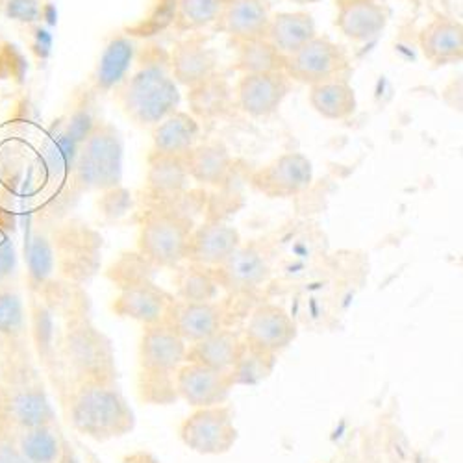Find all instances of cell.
<instances>
[{
    "label": "cell",
    "instance_id": "cell-25",
    "mask_svg": "<svg viewBox=\"0 0 463 463\" xmlns=\"http://www.w3.org/2000/svg\"><path fill=\"white\" fill-rule=\"evenodd\" d=\"M189 182L182 156L152 152L146 169V191L152 199L169 201L178 197Z\"/></svg>",
    "mask_w": 463,
    "mask_h": 463
},
{
    "label": "cell",
    "instance_id": "cell-9",
    "mask_svg": "<svg viewBox=\"0 0 463 463\" xmlns=\"http://www.w3.org/2000/svg\"><path fill=\"white\" fill-rule=\"evenodd\" d=\"M297 334V323L282 306L260 304L252 310L241 337L250 349L279 356L293 345Z\"/></svg>",
    "mask_w": 463,
    "mask_h": 463
},
{
    "label": "cell",
    "instance_id": "cell-31",
    "mask_svg": "<svg viewBox=\"0 0 463 463\" xmlns=\"http://www.w3.org/2000/svg\"><path fill=\"white\" fill-rule=\"evenodd\" d=\"M275 365H277V356L250 349V346L245 345L238 362L234 364V367H232L228 376L234 388L256 385L271 376V373L275 371Z\"/></svg>",
    "mask_w": 463,
    "mask_h": 463
},
{
    "label": "cell",
    "instance_id": "cell-2",
    "mask_svg": "<svg viewBox=\"0 0 463 463\" xmlns=\"http://www.w3.org/2000/svg\"><path fill=\"white\" fill-rule=\"evenodd\" d=\"M118 97L128 118L143 127L160 125L180 104L178 86L164 61L139 67L118 88Z\"/></svg>",
    "mask_w": 463,
    "mask_h": 463
},
{
    "label": "cell",
    "instance_id": "cell-5",
    "mask_svg": "<svg viewBox=\"0 0 463 463\" xmlns=\"http://www.w3.org/2000/svg\"><path fill=\"white\" fill-rule=\"evenodd\" d=\"M284 72L289 80L312 88L349 79L351 61L343 47L330 42L328 37L316 35L297 52L286 56Z\"/></svg>",
    "mask_w": 463,
    "mask_h": 463
},
{
    "label": "cell",
    "instance_id": "cell-33",
    "mask_svg": "<svg viewBox=\"0 0 463 463\" xmlns=\"http://www.w3.org/2000/svg\"><path fill=\"white\" fill-rule=\"evenodd\" d=\"M222 0H176L175 26L178 32H197L215 24Z\"/></svg>",
    "mask_w": 463,
    "mask_h": 463
},
{
    "label": "cell",
    "instance_id": "cell-17",
    "mask_svg": "<svg viewBox=\"0 0 463 463\" xmlns=\"http://www.w3.org/2000/svg\"><path fill=\"white\" fill-rule=\"evenodd\" d=\"M169 69L176 84L191 90L217 72V54L203 35H191L173 49Z\"/></svg>",
    "mask_w": 463,
    "mask_h": 463
},
{
    "label": "cell",
    "instance_id": "cell-32",
    "mask_svg": "<svg viewBox=\"0 0 463 463\" xmlns=\"http://www.w3.org/2000/svg\"><path fill=\"white\" fill-rule=\"evenodd\" d=\"M178 297L184 302H210L219 293V284L212 269L189 263L176 279Z\"/></svg>",
    "mask_w": 463,
    "mask_h": 463
},
{
    "label": "cell",
    "instance_id": "cell-3",
    "mask_svg": "<svg viewBox=\"0 0 463 463\" xmlns=\"http://www.w3.org/2000/svg\"><path fill=\"white\" fill-rule=\"evenodd\" d=\"M74 184L84 191H111L123 180V137L108 123L93 125L76 152Z\"/></svg>",
    "mask_w": 463,
    "mask_h": 463
},
{
    "label": "cell",
    "instance_id": "cell-10",
    "mask_svg": "<svg viewBox=\"0 0 463 463\" xmlns=\"http://www.w3.org/2000/svg\"><path fill=\"white\" fill-rule=\"evenodd\" d=\"M175 388L178 399L197 410L226 404L234 385L228 373L185 362L175 376Z\"/></svg>",
    "mask_w": 463,
    "mask_h": 463
},
{
    "label": "cell",
    "instance_id": "cell-13",
    "mask_svg": "<svg viewBox=\"0 0 463 463\" xmlns=\"http://www.w3.org/2000/svg\"><path fill=\"white\" fill-rule=\"evenodd\" d=\"M212 271L219 288L228 293L241 295L260 289L271 277V265L258 245H241L222 265Z\"/></svg>",
    "mask_w": 463,
    "mask_h": 463
},
{
    "label": "cell",
    "instance_id": "cell-21",
    "mask_svg": "<svg viewBox=\"0 0 463 463\" xmlns=\"http://www.w3.org/2000/svg\"><path fill=\"white\" fill-rule=\"evenodd\" d=\"M187 176L203 185H222L234 167L230 150L221 141L195 145L184 156Z\"/></svg>",
    "mask_w": 463,
    "mask_h": 463
},
{
    "label": "cell",
    "instance_id": "cell-8",
    "mask_svg": "<svg viewBox=\"0 0 463 463\" xmlns=\"http://www.w3.org/2000/svg\"><path fill=\"white\" fill-rule=\"evenodd\" d=\"M189 345L171 328L169 323L143 326L139 343V365L145 376L175 378L187 362Z\"/></svg>",
    "mask_w": 463,
    "mask_h": 463
},
{
    "label": "cell",
    "instance_id": "cell-6",
    "mask_svg": "<svg viewBox=\"0 0 463 463\" xmlns=\"http://www.w3.org/2000/svg\"><path fill=\"white\" fill-rule=\"evenodd\" d=\"M180 441L201 456H222L238 443L236 413L230 406L197 408L182 424L178 430Z\"/></svg>",
    "mask_w": 463,
    "mask_h": 463
},
{
    "label": "cell",
    "instance_id": "cell-12",
    "mask_svg": "<svg viewBox=\"0 0 463 463\" xmlns=\"http://www.w3.org/2000/svg\"><path fill=\"white\" fill-rule=\"evenodd\" d=\"M173 302L175 298L164 289L137 279L121 286V293L113 302V312L143 326H152L167 321Z\"/></svg>",
    "mask_w": 463,
    "mask_h": 463
},
{
    "label": "cell",
    "instance_id": "cell-1",
    "mask_svg": "<svg viewBox=\"0 0 463 463\" xmlns=\"http://www.w3.org/2000/svg\"><path fill=\"white\" fill-rule=\"evenodd\" d=\"M71 427L95 441H111L134 430L136 417L113 378L76 383L67 402Z\"/></svg>",
    "mask_w": 463,
    "mask_h": 463
},
{
    "label": "cell",
    "instance_id": "cell-28",
    "mask_svg": "<svg viewBox=\"0 0 463 463\" xmlns=\"http://www.w3.org/2000/svg\"><path fill=\"white\" fill-rule=\"evenodd\" d=\"M191 115L204 121L215 119L222 115L232 104V90L221 74H212L210 79L189 90L187 97Z\"/></svg>",
    "mask_w": 463,
    "mask_h": 463
},
{
    "label": "cell",
    "instance_id": "cell-15",
    "mask_svg": "<svg viewBox=\"0 0 463 463\" xmlns=\"http://www.w3.org/2000/svg\"><path fill=\"white\" fill-rule=\"evenodd\" d=\"M241 247V236L234 226L219 221L193 230L185 261L206 269H217Z\"/></svg>",
    "mask_w": 463,
    "mask_h": 463
},
{
    "label": "cell",
    "instance_id": "cell-14",
    "mask_svg": "<svg viewBox=\"0 0 463 463\" xmlns=\"http://www.w3.org/2000/svg\"><path fill=\"white\" fill-rule=\"evenodd\" d=\"M291 90L289 76L280 72L243 74L236 88L240 108L250 118H269L279 111Z\"/></svg>",
    "mask_w": 463,
    "mask_h": 463
},
{
    "label": "cell",
    "instance_id": "cell-4",
    "mask_svg": "<svg viewBox=\"0 0 463 463\" xmlns=\"http://www.w3.org/2000/svg\"><path fill=\"white\" fill-rule=\"evenodd\" d=\"M193 230L187 215L154 208L145 215L139 230V254L154 267L175 269L185 261Z\"/></svg>",
    "mask_w": 463,
    "mask_h": 463
},
{
    "label": "cell",
    "instance_id": "cell-22",
    "mask_svg": "<svg viewBox=\"0 0 463 463\" xmlns=\"http://www.w3.org/2000/svg\"><path fill=\"white\" fill-rule=\"evenodd\" d=\"M245 341L240 334L228 328H221L210 337L189 345L187 362L199 364L221 373H230L234 364L238 362Z\"/></svg>",
    "mask_w": 463,
    "mask_h": 463
},
{
    "label": "cell",
    "instance_id": "cell-27",
    "mask_svg": "<svg viewBox=\"0 0 463 463\" xmlns=\"http://www.w3.org/2000/svg\"><path fill=\"white\" fill-rule=\"evenodd\" d=\"M134 58V43L125 35L113 37L104 49L97 71H95V88L99 91H111L119 88L125 80Z\"/></svg>",
    "mask_w": 463,
    "mask_h": 463
},
{
    "label": "cell",
    "instance_id": "cell-35",
    "mask_svg": "<svg viewBox=\"0 0 463 463\" xmlns=\"http://www.w3.org/2000/svg\"><path fill=\"white\" fill-rule=\"evenodd\" d=\"M6 15L15 21L33 23L42 17L40 0H8Z\"/></svg>",
    "mask_w": 463,
    "mask_h": 463
},
{
    "label": "cell",
    "instance_id": "cell-26",
    "mask_svg": "<svg viewBox=\"0 0 463 463\" xmlns=\"http://www.w3.org/2000/svg\"><path fill=\"white\" fill-rule=\"evenodd\" d=\"M310 106L328 121H345L353 118L358 108L354 88L346 80L312 86L307 93Z\"/></svg>",
    "mask_w": 463,
    "mask_h": 463
},
{
    "label": "cell",
    "instance_id": "cell-20",
    "mask_svg": "<svg viewBox=\"0 0 463 463\" xmlns=\"http://www.w3.org/2000/svg\"><path fill=\"white\" fill-rule=\"evenodd\" d=\"M422 56L434 65L459 63L463 58V26L449 17H436L419 33Z\"/></svg>",
    "mask_w": 463,
    "mask_h": 463
},
{
    "label": "cell",
    "instance_id": "cell-30",
    "mask_svg": "<svg viewBox=\"0 0 463 463\" xmlns=\"http://www.w3.org/2000/svg\"><path fill=\"white\" fill-rule=\"evenodd\" d=\"M236 69L243 74H263L284 71L286 56L280 54L265 37L249 42H238Z\"/></svg>",
    "mask_w": 463,
    "mask_h": 463
},
{
    "label": "cell",
    "instance_id": "cell-19",
    "mask_svg": "<svg viewBox=\"0 0 463 463\" xmlns=\"http://www.w3.org/2000/svg\"><path fill=\"white\" fill-rule=\"evenodd\" d=\"M335 24L351 42L365 43L388 26V12L380 0H337Z\"/></svg>",
    "mask_w": 463,
    "mask_h": 463
},
{
    "label": "cell",
    "instance_id": "cell-11",
    "mask_svg": "<svg viewBox=\"0 0 463 463\" xmlns=\"http://www.w3.org/2000/svg\"><path fill=\"white\" fill-rule=\"evenodd\" d=\"M67 362L79 374V382L93 378H113V358L109 343L95 332V328L82 325L67 334Z\"/></svg>",
    "mask_w": 463,
    "mask_h": 463
},
{
    "label": "cell",
    "instance_id": "cell-36",
    "mask_svg": "<svg viewBox=\"0 0 463 463\" xmlns=\"http://www.w3.org/2000/svg\"><path fill=\"white\" fill-rule=\"evenodd\" d=\"M127 463H160L156 458H152L150 454H145V452H139V454H134L127 459Z\"/></svg>",
    "mask_w": 463,
    "mask_h": 463
},
{
    "label": "cell",
    "instance_id": "cell-7",
    "mask_svg": "<svg viewBox=\"0 0 463 463\" xmlns=\"http://www.w3.org/2000/svg\"><path fill=\"white\" fill-rule=\"evenodd\" d=\"M312 182L314 164L302 152H286L250 176V185L267 199H291L302 195Z\"/></svg>",
    "mask_w": 463,
    "mask_h": 463
},
{
    "label": "cell",
    "instance_id": "cell-34",
    "mask_svg": "<svg viewBox=\"0 0 463 463\" xmlns=\"http://www.w3.org/2000/svg\"><path fill=\"white\" fill-rule=\"evenodd\" d=\"M26 332V307L23 297L12 288H0V337L15 341Z\"/></svg>",
    "mask_w": 463,
    "mask_h": 463
},
{
    "label": "cell",
    "instance_id": "cell-24",
    "mask_svg": "<svg viewBox=\"0 0 463 463\" xmlns=\"http://www.w3.org/2000/svg\"><path fill=\"white\" fill-rule=\"evenodd\" d=\"M201 137V123L189 111H175L156 125L152 134L154 152L167 156H184Z\"/></svg>",
    "mask_w": 463,
    "mask_h": 463
},
{
    "label": "cell",
    "instance_id": "cell-18",
    "mask_svg": "<svg viewBox=\"0 0 463 463\" xmlns=\"http://www.w3.org/2000/svg\"><path fill=\"white\" fill-rule=\"evenodd\" d=\"M171 328L187 343H199L224 328L222 306L210 302H184L175 300L167 321Z\"/></svg>",
    "mask_w": 463,
    "mask_h": 463
},
{
    "label": "cell",
    "instance_id": "cell-16",
    "mask_svg": "<svg viewBox=\"0 0 463 463\" xmlns=\"http://www.w3.org/2000/svg\"><path fill=\"white\" fill-rule=\"evenodd\" d=\"M271 17L269 0H222L215 26L238 43L265 37Z\"/></svg>",
    "mask_w": 463,
    "mask_h": 463
},
{
    "label": "cell",
    "instance_id": "cell-23",
    "mask_svg": "<svg viewBox=\"0 0 463 463\" xmlns=\"http://www.w3.org/2000/svg\"><path fill=\"white\" fill-rule=\"evenodd\" d=\"M317 35L316 21L306 12H282L271 17L265 32V40L280 54L289 56L312 42Z\"/></svg>",
    "mask_w": 463,
    "mask_h": 463
},
{
    "label": "cell",
    "instance_id": "cell-29",
    "mask_svg": "<svg viewBox=\"0 0 463 463\" xmlns=\"http://www.w3.org/2000/svg\"><path fill=\"white\" fill-rule=\"evenodd\" d=\"M15 447L30 463H58L65 443L54 424L17 432Z\"/></svg>",
    "mask_w": 463,
    "mask_h": 463
},
{
    "label": "cell",
    "instance_id": "cell-37",
    "mask_svg": "<svg viewBox=\"0 0 463 463\" xmlns=\"http://www.w3.org/2000/svg\"><path fill=\"white\" fill-rule=\"evenodd\" d=\"M291 3H295V5H314V3H319V0H291Z\"/></svg>",
    "mask_w": 463,
    "mask_h": 463
}]
</instances>
